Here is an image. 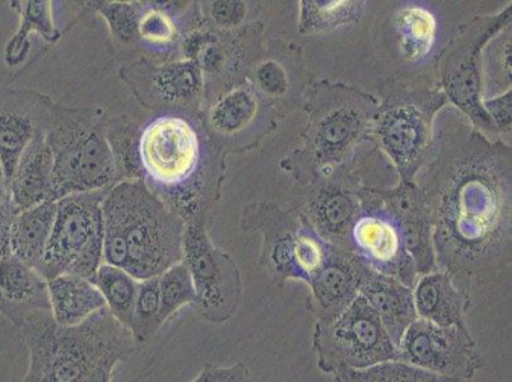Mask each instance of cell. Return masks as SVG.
<instances>
[{
	"label": "cell",
	"instance_id": "obj_12",
	"mask_svg": "<svg viewBox=\"0 0 512 382\" xmlns=\"http://www.w3.org/2000/svg\"><path fill=\"white\" fill-rule=\"evenodd\" d=\"M365 263L351 251L330 246L327 260L310 282L309 309L316 324H329L356 300Z\"/></svg>",
	"mask_w": 512,
	"mask_h": 382
},
{
	"label": "cell",
	"instance_id": "obj_16",
	"mask_svg": "<svg viewBox=\"0 0 512 382\" xmlns=\"http://www.w3.org/2000/svg\"><path fill=\"white\" fill-rule=\"evenodd\" d=\"M358 293L369 302L398 348L404 333L418 319L413 288L398 279L375 272L365 264Z\"/></svg>",
	"mask_w": 512,
	"mask_h": 382
},
{
	"label": "cell",
	"instance_id": "obj_21",
	"mask_svg": "<svg viewBox=\"0 0 512 382\" xmlns=\"http://www.w3.org/2000/svg\"><path fill=\"white\" fill-rule=\"evenodd\" d=\"M50 312L59 325L76 326L106 309L105 298L90 279L62 274L48 281Z\"/></svg>",
	"mask_w": 512,
	"mask_h": 382
},
{
	"label": "cell",
	"instance_id": "obj_22",
	"mask_svg": "<svg viewBox=\"0 0 512 382\" xmlns=\"http://www.w3.org/2000/svg\"><path fill=\"white\" fill-rule=\"evenodd\" d=\"M57 212L58 202L48 200L18 213L11 231L12 255L36 270L49 244Z\"/></svg>",
	"mask_w": 512,
	"mask_h": 382
},
{
	"label": "cell",
	"instance_id": "obj_27",
	"mask_svg": "<svg viewBox=\"0 0 512 382\" xmlns=\"http://www.w3.org/2000/svg\"><path fill=\"white\" fill-rule=\"evenodd\" d=\"M258 109L253 88L236 87L217 101L211 111V124L217 132L235 134L248 127Z\"/></svg>",
	"mask_w": 512,
	"mask_h": 382
},
{
	"label": "cell",
	"instance_id": "obj_13",
	"mask_svg": "<svg viewBox=\"0 0 512 382\" xmlns=\"http://www.w3.org/2000/svg\"><path fill=\"white\" fill-rule=\"evenodd\" d=\"M352 253L367 267L413 288L418 279L411 256L392 223L381 218L357 220L352 228Z\"/></svg>",
	"mask_w": 512,
	"mask_h": 382
},
{
	"label": "cell",
	"instance_id": "obj_2",
	"mask_svg": "<svg viewBox=\"0 0 512 382\" xmlns=\"http://www.w3.org/2000/svg\"><path fill=\"white\" fill-rule=\"evenodd\" d=\"M18 329L30 354L22 382H110L116 365L137 348L130 329L107 307L76 326L59 325L50 311H36Z\"/></svg>",
	"mask_w": 512,
	"mask_h": 382
},
{
	"label": "cell",
	"instance_id": "obj_38",
	"mask_svg": "<svg viewBox=\"0 0 512 382\" xmlns=\"http://www.w3.org/2000/svg\"><path fill=\"white\" fill-rule=\"evenodd\" d=\"M486 114L490 116L493 124H497L498 129L507 130L511 125V91L506 95L497 97V99L486 100L482 102Z\"/></svg>",
	"mask_w": 512,
	"mask_h": 382
},
{
	"label": "cell",
	"instance_id": "obj_36",
	"mask_svg": "<svg viewBox=\"0 0 512 382\" xmlns=\"http://www.w3.org/2000/svg\"><path fill=\"white\" fill-rule=\"evenodd\" d=\"M256 82L265 93L271 96H282L286 92V72L281 65L272 62H265L255 72Z\"/></svg>",
	"mask_w": 512,
	"mask_h": 382
},
{
	"label": "cell",
	"instance_id": "obj_29",
	"mask_svg": "<svg viewBox=\"0 0 512 382\" xmlns=\"http://www.w3.org/2000/svg\"><path fill=\"white\" fill-rule=\"evenodd\" d=\"M335 382H470L431 374L420 368L394 361L377 365L367 370H346L334 375Z\"/></svg>",
	"mask_w": 512,
	"mask_h": 382
},
{
	"label": "cell",
	"instance_id": "obj_10",
	"mask_svg": "<svg viewBox=\"0 0 512 382\" xmlns=\"http://www.w3.org/2000/svg\"><path fill=\"white\" fill-rule=\"evenodd\" d=\"M509 20L511 16L507 9L500 17L483 18L474 22L468 31L451 45L445 57L444 83L450 99L484 129H493L495 124L484 111L482 101L479 99V54L488 39L495 36Z\"/></svg>",
	"mask_w": 512,
	"mask_h": 382
},
{
	"label": "cell",
	"instance_id": "obj_37",
	"mask_svg": "<svg viewBox=\"0 0 512 382\" xmlns=\"http://www.w3.org/2000/svg\"><path fill=\"white\" fill-rule=\"evenodd\" d=\"M246 4L242 2H214L211 16L221 27H234L244 20Z\"/></svg>",
	"mask_w": 512,
	"mask_h": 382
},
{
	"label": "cell",
	"instance_id": "obj_35",
	"mask_svg": "<svg viewBox=\"0 0 512 382\" xmlns=\"http://www.w3.org/2000/svg\"><path fill=\"white\" fill-rule=\"evenodd\" d=\"M192 382H253V377L242 362L227 367L206 363Z\"/></svg>",
	"mask_w": 512,
	"mask_h": 382
},
{
	"label": "cell",
	"instance_id": "obj_28",
	"mask_svg": "<svg viewBox=\"0 0 512 382\" xmlns=\"http://www.w3.org/2000/svg\"><path fill=\"white\" fill-rule=\"evenodd\" d=\"M20 15V29L6 48L8 65H18L26 58L30 50V32H39L48 40L58 36L54 29L53 17H51L50 2H26L25 6H20Z\"/></svg>",
	"mask_w": 512,
	"mask_h": 382
},
{
	"label": "cell",
	"instance_id": "obj_39",
	"mask_svg": "<svg viewBox=\"0 0 512 382\" xmlns=\"http://www.w3.org/2000/svg\"><path fill=\"white\" fill-rule=\"evenodd\" d=\"M17 214L11 203L0 209V259L12 254L11 231Z\"/></svg>",
	"mask_w": 512,
	"mask_h": 382
},
{
	"label": "cell",
	"instance_id": "obj_18",
	"mask_svg": "<svg viewBox=\"0 0 512 382\" xmlns=\"http://www.w3.org/2000/svg\"><path fill=\"white\" fill-rule=\"evenodd\" d=\"M413 300L418 319L468 328L464 316L470 307L469 283L458 286L453 274L439 269L421 276L413 286Z\"/></svg>",
	"mask_w": 512,
	"mask_h": 382
},
{
	"label": "cell",
	"instance_id": "obj_40",
	"mask_svg": "<svg viewBox=\"0 0 512 382\" xmlns=\"http://www.w3.org/2000/svg\"><path fill=\"white\" fill-rule=\"evenodd\" d=\"M11 203V195H9V184L4 175L2 162H0V209Z\"/></svg>",
	"mask_w": 512,
	"mask_h": 382
},
{
	"label": "cell",
	"instance_id": "obj_34",
	"mask_svg": "<svg viewBox=\"0 0 512 382\" xmlns=\"http://www.w3.org/2000/svg\"><path fill=\"white\" fill-rule=\"evenodd\" d=\"M138 36L151 44H166L175 39L176 27L170 16L161 11L143 13L138 26Z\"/></svg>",
	"mask_w": 512,
	"mask_h": 382
},
{
	"label": "cell",
	"instance_id": "obj_7",
	"mask_svg": "<svg viewBox=\"0 0 512 382\" xmlns=\"http://www.w3.org/2000/svg\"><path fill=\"white\" fill-rule=\"evenodd\" d=\"M183 263L192 274L200 318L212 324L234 318L242 297L239 269L230 255L214 246L200 222L185 225Z\"/></svg>",
	"mask_w": 512,
	"mask_h": 382
},
{
	"label": "cell",
	"instance_id": "obj_17",
	"mask_svg": "<svg viewBox=\"0 0 512 382\" xmlns=\"http://www.w3.org/2000/svg\"><path fill=\"white\" fill-rule=\"evenodd\" d=\"M50 311L48 281L9 254L0 259V314L20 328L27 316Z\"/></svg>",
	"mask_w": 512,
	"mask_h": 382
},
{
	"label": "cell",
	"instance_id": "obj_30",
	"mask_svg": "<svg viewBox=\"0 0 512 382\" xmlns=\"http://www.w3.org/2000/svg\"><path fill=\"white\" fill-rule=\"evenodd\" d=\"M158 282L161 301L160 324L164 326L184 306L195 305L197 292L192 274L183 262L167 269L158 277Z\"/></svg>",
	"mask_w": 512,
	"mask_h": 382
},
{
	"label": "cell",
	"instance_id": "obj_32",
	"mask_svg": "<svg viewBox=\"0 0 512 382\" xmlns=\"http://www.w3.org/2000/svg\"><path fill=\"white\" fill-rule=\"evenodd\" d=\"M301 31L313 32L332 29L343 23L355 21L360 15V3L347 2H302Z\"/></svg>",
	"mask_w": 512,
	"mask_h": 382
},
{
	"label": "cell",
	"instance_id": "obj_1",
	"mask_svg": "<svg viewBox=\"0 0 512 382\" xmlns=\"http://www.w3.org/2000/svg\"><path fill=\"white\" fill-rule=\"evenodd\" d=\"M483 158L455 165L435 200L437 267L465 279L490 269L509 246V199Z\"/></svg>",
	"mask_w": 512,
	"mask_h": 382
},
{
	"label": "cell",
	"instance_id": "obj_11",
	"mask_svg": "<svg viewBox=\"0 0 512 382\" xmlns=\"http://www.w3.org/2000/svg\"><path fill=\"white\" fill-rule=\"evenodd\" d=\"M139 152L143 169L151 179L166 186L178 185L197 169V134L185 120L164 116L144 129Z\"/></svg>",
	"mask_w": 512,
	"mask_h": 382
},
{
	"label": "cell",
	"instance_id": "obj_24",
	"mask_svg": "<svg viewBox=\"0 0 512 382\" xmlns=\"http://www.w3.org/2000/svg\"><path fill=\"white\" fill-rule=\"evenodd\" d=\"M93 283L105 298L107 310L119 323L130 328L139 281L123 268L102 263Z\"/></svg>",
	"mask_w": 512,
	"mask_h": 382
},
{
	"label": "cell",
	"instance_id": "obj_19",
	"mask_svg": "<svg viewBox=\"0 0 512 382\" xmlns=\"http://www.w3.org/2000/svg\"><path fill=\"white\" fill-rule=\"evenodd\" d=\"M54 158L45 129H39L22 153L9 181L11 204L17 213L53 200Z\"/></svg>",
	"mask_w": 512,
	"mask_h": 382
},
{
	"label": "cell",
	"instance_id": "obj_31",
	"mask_svg": "<svg viewBox=\"0 0 512 382\" xmlns=\"http://www.w3.org/2000/svg\"><path fill=\"white\" fill-rule=\"evenodd\" d=\"M160 307V282H158V277L139 282L132 323H130L129 328L137 343L146 342L162 328Z\"/></svg>",
	"mask_w": 512,
	"mask_h": 382
},
{
	"label": "cell",
	"instance_id": "obj_25",
	"mask_svg": "<svg viewBox=\"0 0 512 382\" xmlns=\"http://www.w3.org/2000/svg\"><path fill=\"white\" fill-rule=\"evenodd\" d=\"M400 49L404 57L417 62L430 54L436 41V18L422 7L403 8L397 16Z\"/></svg>",
	"mask_w": 512,
	"mask_h": 382
},
{
	"label": "cell",
	"instance_id": "obj_9",
	"mask_svg": "<svg viewBox=\"0 0 512 382\" xmlns=\"http://www.w3.org/2000/svg\"><path fill=\"white\" fill-rule=\"evenodd\" d=\"M444 96L406 95L380 110L375 133L388 155L397 163L404 179H412L426 157L431 139L432 114Z\"/></svg>",
	"mask_w": 512,
	"mask_h": 382
},
{
	"label": "cell",
	"instance_id": "obj_6",
	"mask_svg": "<svg viewBox=\"0 0 512 382\" xmlns=\"http://www.w3.org/2000/svg\"><path fill=\"white\" fill-rule=\"evenodd\" d=\"M53 152V200L109 189L116 162L109 141L86 121L65 119L45 129Z\"/></svg>",
	"mask_w": 512,
	"mask_h": 382
},
{
	"label": "cell",
	"instance_id": "obj_14",
	"mask_svg": "<svg viewBox=\"0 0 512 382\" xmlns=\"http://www.w3.org/2000/svg\"><path fill=\"white\" fill-rule=\"evenodd\" d=\"M365 105L360 97L341 95L327 97L311 118L309 139L320 162L337 160L356 141L365 128Z\"/></svg>",
	"mask_w": 512,
	"mask_h": 382
},
{
	"label": "cell",
	"instance_id": "obj_8",
	"mask_svg": "<svg viewBox=\"0 0 512 382\" xmlns=\"http://www.w3.org/2000/svg\"><path fill=\"white\" fill-rule=\"evenodd\" d=\"M398 362L431 374L472 380L484 358L468 328L417 319L398 346Z\"/></svg>",
	"mask_w": 512,
	"mask_h": 382
},
{
	"label": "cell",
	"instance_id": "obj_3",
	"mask_svg": "<svg viewBox=\"0 0 512 382\" xmlns=\"http://www.w3.org/2000/svg\"><path fill=\"white\" fill-rule=\"evenodd\" d=\"M104 235L127 245L124 270L142 282L183 262L185 222L143 180L111 186L102 202Z\"/></svg>",
	"mask_w": 512,
	"mask_h": 382
},
{
	"label": "cell",
	"instance_id": "obj_5",
	"mask_svg": "<svg viewBox=\"0 0 512 382\" xmlns=\"http://www.w3.org/2000/svg\"><path fill=\"white\" fill-rule=\"evenodd\" d=\"M313 344L324 374L367 370L398 361V348L361 295L329 324H315Z\"/></svg>",
	"mask_w": 512,
	"mask_h": 382
},
{
	"label": "cell",
	"instance_id": "obj_23",
	"mask_svg": "<svg viewBox=\"0 0 512 382\" xmlns=\"http://www.w3.org/2000/svg\"><path fill=\"white\" fill-rule=\"evenodd\" d=\"M315 225L323 240L335 248L351 251L349 231L352 232L356 220V204L342 191H325L314 204Z\"/></svg>",
	"mask_w": 512,
	"mask_h": 382
},
{
	"label": "cell",
	"instance_id": "obj_20",
	"mask_svg": "<svg viewBox=\"0 0 512 382\" xmlns=\"http://www.w3.org/2000/svg\"><path fill=\"white\" fill-rule=\"evenodd\" d=\"M35 102L23 92L0 91V162L11 181L18 161L39 132Z\"/></svg>",
	"mask_w": 512,
	"mask_h": 382
},
{
	"label": "cell",
	"instance_id": "obj_15",
	"mask_svg": "<svg viewBox=\"0 0 512 382\" xmlns=\"http://www.w3.org/2000/svg\"><path fill=\"white\" fill-rule=\"evenodd\" d=\"M385 200L389 211L398 222L404 249L411 256L418 278L439 270L431 234V220H428L430 211L421 191L408 184L388 194V199Z\"/></svg>",
	"mask_w": 512,
	"mask_h": 382
},
{
	"label": "cell",
	"instance_id": "obj_33",
	"mask_svg": "<svg viewBox=\"0 0 512 382\" xmlns=\"http://www.w3.org/2000/svg\"><path fill=\"white\" fill-rule=\"evenodd\" d=\"M100 13L120 40L130 41L138 36L142 7L134 3H109L100 8Z\"/></svg>",
	"mask_w": 512,
	"mask_h": 382
},
{
	"label": "cell",
	"instance_id": "obj_26",
	"mask_svg": "<svg viewBox=\"0 0 512 382\" xmlns=\"http://www.w3.org/2000/svg\"><path fill=\"white\" fill-rule=\"evenodd\" d=\"M158 96L166 102L178 104L193 100L202 91L203 71L192 60H180L158 68L153 76Z\"/></svg>",
	"mask_w": 512,
	"mask_h": 382
},
{
	"label": "cell",
	"instance_id": "obj_4",
	"mask_svg": "<svg viewBox=\"0 0 512 382\" xmlns=\"http://www.w3.org/2000/svg\"><path fill=\"white\" fill-rule=\"evenodd\" d=\"M109 189L58 200L49 244L36 269L46 281L62 274H73L93 282L104 263L102 202Z\"/></svg>",
	"mask_w": 512,
	"mask_h": 382
}]
</instances>
